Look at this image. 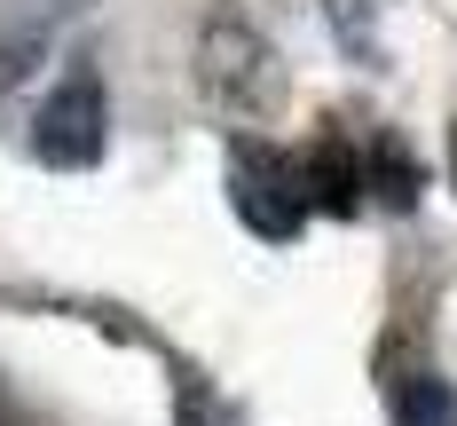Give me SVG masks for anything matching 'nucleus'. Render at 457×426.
<instances>
[{"label": "nucleus", "mask_w": 457, "mask_h": 426, "mask_svg": "<svg viewBox=\"0 0 457 426\" xmlns=\"http://www.w3.org/2000/svg\"><path fill=\"white\" fill-rule=\"evenodd\" d=\"M363 189H378V205H418V166H411V150L395 135H370V150H363Z\"/></svg>", "instance_id": "nucleus-6"}, {"label": "nucleus", "mask_w": 457, "mask_h": 426, "mask_svg": "<svg viewBox=\"0 0 457 426\" xmlns=\"http://www.w3.org/2000/svg\"><path fill=\"white\" fill-rule=\"evenodd\" d=\"M300 189L323 213H355L363 205V150L347 135H316V150L300 158Z\"/></svg>", "instance_id": "nucleus-5"}, {"label": "nucleus", "mask_w": 457, "mask_h": 426, "mask_svg": "<svg viewBox=\"0 0 457 426\" xmlns=\"http://www.w3.org/2000/svg\"><path fill=\"white\" fill-rule=\"evenodd\" d=\"M395 426H457V403H450V387L434 372H418L395 387Z\"/></svg>", "instance_id": "nucleus-7"}, {"label": "nucleus", "mask_w": 457, "mask_h": 426, "mask_svg": "<svg viewBox=\"0 0 457 426\" xmlns=\"http://www.w3.org/2000/svg\"><path fill=\"white\" fill-rule=\"evenodd\" d=\"M87 0H8L0 16V88H16L47 47H55V24H71Z\"/></svg>", "instance_id": "nucleus-4"}, {"label": "nucleus", "mask_w": 457, "mask_h": 426, "mask_svg": "<svg viewBox=\"0 0 457 426\" xmlns=\"http://www.w3.org/2000/svg\"><path fill=\"white\" fill-rule=\"evenodd\" d=\"M103 150H111V95H103L95 55H71L63 79L32 111V158L63 166V174H87V166H103Z\"/></svg>", "instance_id": "nucleus-1"}, {"label": "nucleus", "mask_w": 457, "mask_h": 426, "mask_svg": "<svg viewBox=\"0 0 457 426\" xmlns=\"http://www.w3.org/2000/svg\"><path fill=\"white\" fill-rule=\"evenodd\" d=\"M450 182H457V127H450Z\"/></svg>", "instance_id": "nucleus-8"}, {"label": "nucleus", "mask_w": 457, "mask_h": 426, "mask_svg": "<svg viewBox=\"0 0 457 426\" xmlns=\"http://www.w3.org/2000/svg\"><path fill=\"white\" fill-rule=\"evenodd\" d=\"M228 205H237V221L253 237H269V245H292L300 221H308V189H300V166L269 150L261 135H237L228 142Z\"/></svg>", "instance_id": "nucleus-2"}, {"label": "nucleus", "mask_w": 457, "mask_h": 426, "mask_svg": "<svg viewBox=\"0 0 457 426\" xmlns=\"http://www.w3.org/2000/svg\"><path fill=\"white\" fill-rule=\"evenodd\" d=\"M205 88L261 111V103L276 95V55H269V40H261L253 24H237V16H213V32H205Z\"/></svg>", "instance_id": "nucleus-3"}]
</instances>
